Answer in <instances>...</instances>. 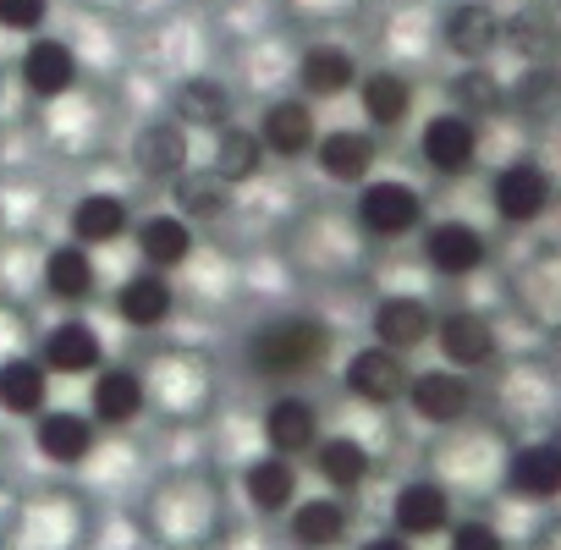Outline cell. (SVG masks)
<instances>
[{
    "label": "cell",
    "instance_id": "1",
    "mask_svg": "<svg viewBox=\"0 0 561 550\" xmlns=\"http://www.w3.org/2000/svg\"><path fill=\"white\" fill-rule=\"evenodd\" d=\"M325 353H331V325L314 314H275L248 336V364L259 375H275V380L320 369Z\"/></svg>",
    "mask_w": 561,
    "mask_h": 550
},
{
    "label": "cell",
    "instance_id": "2",
    "mask_svg": "<svg viewBox=\"0 0 561 550\" xmlns=\"http://www.w3.org/2000/svg\"><path fill=\"white\" fill-rule=\"evenodd\" d=\"M490 198H495V215H501V220L534 226V220L550 209V171H545L539 160H512V165L495 171Z\"/></svg>",
    "mask_w": 561,
    "mask_h": 550
},
{
    "label": "cell",
    "instance_id": "3",
    "mask_svg": "<svg viewBox=\"0 0 561 550\" xmlns=\"http://www.w3.org/2000/svg\"><path fill=\"white\" fill-rule=\"evenodd\" d=\"M358 220L369 237H413L424 226V198L408 182H364Z\"/></svg>",
    "mask_w": 561,
    "mask_h": 550
},
{
    "label": "cell",
    "instance_id": "4",
    "mask_svg": "<svg viewBox=\"0 0 561 550\" xmlns=\"http://www.w3.org/2000/svg\"><path fill=\"white\" fill-rule=\"evenodd\" d=\"M34 446L45 462H61V468H78L94 457L100 446V424L89 413H72V408H45L34 419Z\"/></svg>",
    "mask_w": 561,
    "mask_h": 550
},
{
    "label": "cell",
    "instance_id": "5",
    "mask_svg": "<svg viewBox=\"0 0 561 550\" xmlns=\"http://www.w3.org/2000/svg\"><path fill=\"white\" fill-rule=\"evenodd\" d=\"M501 28H506V18L490 7V0H462V7H451L446 12V50L457 56V61H468V67H484L490 61V50L501 45Z\"/></svg>",
    "mask_w": 561,
    "mask_h": 550
},
{
    "label": "cell",
    "instance_id": "6",
    "mask_svg": "<svg viewBox=\"0 0 561 550\" xmlns=\"http://www.w3.org/2000/svg\"><path fill=\"white\" fill-rule=\"evenodd\" d=\"M402 397H408V408H413L424 424H457V419H468V408H473V386H468L462 369H424V375L408 380Z\"/></svg>",
    "mask_w": 561,
    "mask_h": 550
},
{
    "label": "cell",
    "instance_id": "7",
    "mask_svg": "<svg viewBox=\"0 0 561 550\" xmlns=\"http://www.w3.org/2000/svg\"><path fill=\"white\" fill-rule=\"evenodd\" d=\"M419 149H424V165L440 171V176H462L473 160H479V127L457 111L446 116H430L424 133H419Z\"/></svg>",
    "mask_w": 561,
    "mask_h": 550
},
{
    "label": "cell",
    "instance_id": "8",
    "mask_svg": "<svg viewBox=\"0 0 561 550\" xmlns=\"http://www.w3.org/2000/svg\"><path fill=\"white\" fill-rule=\"evenodd\" d=\"M446 528H451V495H446V484L413 479V484L397 490V501H391V534L430 539V534H446Z\"/></svg>",
    "mask_w": 561,
    "mask_h": 550
},
{
    "label": "cell",
    "instance_id": "9",
    "mask_svg": "<svg viewBox=\"0 0 561 550\" xmlns=\"http://www.w3.org/2000/svg\"><path fill=\"white\" fill-rule=\"evenodd\" d=\"M435 342H440V358H446V369H484L490 358H495V325L484 320V314H473V309H451V314H440V325H435Z\"/></svg>",
    "mask_w": 561,
    "mask_h": 550
},
{
    "label": "cell",
    "instance_id": "10",
    "mask_svg": "<svg viewBox=\"0 0 561 550\" xmlns=\"http://www.w3.org/2000/svg\"><path fill=\"white\" fill-rule=\"evenodd\" d=\"M347 391L358 397V402H369V408H386V402H397L402 391H408V358L402 353H391V347H364V353H353V364H347Z\"/></svg>",
    "mask_w": 561,
    "mask_h": 550
},
{
    "label": "cell",
    "instance_id": "11",
    "mask_svg": "<svg viewBox=\"0 0 561 550\" xmlns=\"http://www.w3.org/2000/svg\"><path fill=\"white\" fill-rule=\"evenodd\" d=\"M259 144L264 154H280V160H304L314 144H320V122H314V105L309 100H275L259 122Z\"/></svg>",
    "mask_w": 561,
    "mask_h": 550
},
{
    "label": "cell",
    "instance_id": "12",
    "mask_svg": "<svg viewBox=\"0 0 561 550\" xmlns=\"http://www.w3.org/2000/svg\"><path fill=\"white\" fill-rule=\"evenodd\" d=\"M435 336V314L424 298L413 293H391L375 303V347H391V353H413Z\"/></svg>",
    "mask_w": 561,
    "mask_h": 550
},
{
    "label": "cell",
    "instance_id": "13",
    "mask_svg": "<svg viewBox=\"0 0 561 550\" xmlns=\"http://www.w3.org/2000/svg\"><path fill=\"white\" fill-rule=\"evenodd\" d=\"M39 364H45L50 375H67V380H78V375H100V364H105V342H100V331H94L89 320H61V325L45 336Z\"/></svg>",
    "mask_w": 561,
    "mask_h": 550
},
{
    "label": "cell",
    "instance_id": "14",
    "mask_svg": "<svg viewBox=\"0 0 561 550\" xmlns=\"http://www.w3.org/2000/svg\"><path fill=\"white\" fill-rule=\"evenodd\" d=\"M176 309V293L160 270H133L127 282L116 287V320L133 331H160Z\"/></svg>",
    "mask_w": 561,
    "mask_h": 550
},
{
    "label": "cell",
    "instance_id": "15",
    "mask_svg": "<svg viewBox=\"0 0 561 550\" xmlns=\"http://www.w3.org/2000/svg\"><path fill=\"white\" fill-rule=\"evenodd\" d=\"M242 490H248V506L264 512V517L293 512L298 506V468H293V457H275V451L253 457L242 468Z\"/></svg>",
    "mask_w": 561,
    "mask_h": 550
},
{
    "label": "cell",
    "instance_id": "16",
    "mask_svg": "<svg viewBox=\"0 0 561 550\" xmlns=\"http://www.w3.org/2000/svg\"><path fill=\"white\" fill-rule=\"evenodd\" d=\"M506 484L517 501H556L561 495V435L523 446L506 468Z\"/></svg>",
    "mask_w": 561,
    "mask_h": 550
},
{
    "label": "cell",
    "instance_id": "17",
    "mask_svg": "<svg viewBox=\"0 0 561 550\" xmlns=\"http://www.w3.org/2000/svg\"><path fill=\"white\" fill-rule=\"evenodd\" d=\"M424 259L440 275H473L484 264V231L468 220H440L424 231Z\"/></svg>",
    "mask_w": 561,
    "mask_h": 550
},
{
    "label": "cell",
    "instance_id": "18",
    "mask_svg": "<svg viewBox=\"0 0 561 550\" xmlns=\"http://www.w3.org/2000/svg\"><path fill=\"white\" fill-rule=\"evenodd\" d=\"M149 391H144V375L133 369H100L94 375V391H89V419L105 424V429H122L144 413Z\"/></svg>",
    "mask_w": 561,
    "mask_h": 550
},
{
    "label": "cell",
    "instance_id": "19",
    "mask_svg": "<svg viewBox=\"0 0 561 550\" xmlns=\"http://www.w3.org/2000/svg\"><path fill=\"white\" fill-rule=\"evenodd\" d=\"M264 440L275 457H304L309 446H320V413L304 397H280L264 413Z\"/></svg>",
    "mask_w": 561,
    "mask_h": 550
},
{
    "label": "cell",
    "instance_id": "20",
    "mask_svg": "<svg viewBox=\"0 0 561 550\" xmlns=\"http://www.w3.org/2000/svg\"><path fill=\"white\" fill-rule=\"evenodd\" d=\"M72 83H78V56H72V45H61V39H34V45L23 50V89H28L34 100H61Z\"/></svg>",
    "mask_w": 561,
    "mask_h": 550
},
{
    "label": "cell",
    "instance_id": "21",
    "mask_svg": "<svg viewBox=\"0 0 561 550\" xmlns=\"http://www.w3.org/2000/svg\"><path fill=\"white\" fill-rule=\"evenodd\" d=\"M314 160H320V171H325L331 182H342V187L369 182V171H375V138H369L364 127H336V133H325V138L314 144Z\"/></svg>",
    "mask_w": 561,
    "mask_h": 550
},
{
    "label": "cell",
    "instance_id": "22",
    "mask_svg": "<svg viewBox=\"0 0 561 550\" xmlns=\"http://www.w3.org/2000/svg\"><path fill=\"white\" fill-rule=\"evenodd\" d=\"M287 534H293L298 550H336L347 539V506H342V495H309V501H298Z\"/></svg>",
    "mask_w": 561,
    "mask_h": 550
},
{
    "label": "cell",
    "instance_id": "23",
    "mask_svg": "<svg viewBox=\"0 0 561 550\" xmlns=\"http://www.w3.org/2000/svg\"><path fill=\"white\" fill-rule=\"evenodd\" d=\"M353 83H358V61H353L342 45H314V50H304V61H298V89H304L309 100H342Z\"/></svg>",
    "mask_w": 561,
    "mask_h": 550
},
{
    "label": "cell",
    "instance_id": "24",
    "mask_svg": "<svg viewBox=\"0 0 561 550\" xmlns=\"http://www.w3.org/2000/svg\"><path fill=\"white\" fill-rule=\"evenodd\" d=\"M127 226H133V220H127V204H122L116 193H83V198L72 204V215H67V231H72L78 248H105V242H116Z\"/></svg>",
    "mask_w": 561,
    "mask_h": 550
},
{
    "label": "cell",
    "instance_id": "25",
    "mask_svg": "<svg viewBox=\"0 0 561 550\" xmlns=\"http://www.w3.org/2000/svg\"><path fill=\"white\" fill-rule=\"evenodd\" d=\"M138 253H144V264L160 270V275L176 270V264H187V253H193V220H182L176 209L138 220Z\"/></svg>",
    "mask_w": 561,
    "mask_h": 550
},
{
    "label": "cell",
    "instance_id": "26",
    "mask_svg": "<svg viewBox=\"0 0 561 550\" xmlns=\"http://www.w3.org/2000/svg\"><path fill=\"white\" fill-rule=\"evenodd\" d=\"M50 402V369L39 358H7L0 364V408L12 419H39Z\"/></svg>",
    "mask_w": 561,
    "mask_h": 550
},
{
    "label": "cell",
    "instance_id": "27",
    "mask_svg": "<svg viewBox=\"0 0 561 550\" xmlns=\"http://www.w3.org/2000/svg\"><path fill=\"white\" fill-rule=\"evenodd\" d=\"M94 259H89V248H78V242H61L50 259H45V293L56 298V303H67V309H78V303H89L94 298Z\"/></svg>",
    "mask_w": 561,
    "mask_h": 550
},
{
    "label": "cell",
    "instance_id": "28",
    "mask_svg": "<svg viewBox=\"0 0 561 550\" xmlns=\"http://www.w3.org/2000/svg\"><path fill=\"white\" fill-rule=\"evenodd\" d=\"M264 165V144H259V133L253 127H220L215 133V154H209V171L226 182V187H237V182H248L253 171Z\"/></svg>",
    "mask_w": 561,
    "mask_h": 550
},
{
    "label": "cell",
    "instance_id": "29",
    "mask_svg": "<svg viewBox=\"0 0 561 550\" xmlns=\"http://www.w3.org/2000/svg\"><path fill=\"white\" fill-rule=\"evenodd\" d=\"M314 468H320V479H325L336 495H347V490H358V484L369 479V451H364V440H353V435H331V440L314 446Z\"/></svg>",
    "mask_w": 561,
    "mask_h": 550
},
{
    "label": "cell",
    "instance_id": "30",
    "mask_svg": "<svg viewBox=\"0 0 561 550\" xmlns=\"http://www.w3.org/2000/svg\"><path fill=\"white\" fill-rule=\"evenodd\" d=\"M358 100L375 127H397L413 111V83L402 72H369V78H358Z\"/></svg>",
    "mask_w": 561,
    "mask_h": 550
},
{
    "label": "cell",
    "instance_id": "31",
    "mask_svg": "<svg viewBox=\"0 0 561 550\" xmlns=\"http://www.w3.org/2000/svg\"><path fill=\"white\" fill-rule=\"evenodd\" d=\"M138 165H144L149 176L176 182V176L187 171V127H182V122H154V127H144V138H138Z\"/></svg>",
    "mask_w": 561,
    "mask_h": 550
},
{
    "label": "cell",
    "instance_id": "32",
    "mask_svg": "<svg viewBox=\"0 0 561 550\" xmlns=\"http://www.w3.org/2000/svg\"><path fill=\"white\" fill-rule=\"evenodd\" d=\"M226 116H231L226 83H215V78H187V83L176 89V122H182V127H209V133H220Z\"/></svg>",
    "mask_w": 561,
    "mask_h": 550
},
{
    "label": "cell",
    "instance_id": "33",
    "mask_svg": "<svg viewBox=\"0 0 561 550\" xmlns=\"http://www.w3.org/2000/svg\"><path fill=\"white\" fill-rule=\"evenodd\" d=\"M171 187H176V215L182 220H215L231 204V187L215 171H182Z\"/></svg>",
    "mask_w": 561,
    "mask_h": 550
},
{
    "label": "cell",
    "instance_id": "34",
    "mask_svg": "<svg viewBox=\"0 0 561 550\" xmlns=\"http://www.w3.org/2000/svg\"><path fill=\"white\" fill-rule=\"evenodd\" d=\"M451 100H457V116L479 122V116H495L506 105V89H501V78L490 67H462L451 78Z\"/></svg>",
    "mask_w": 561,
    "mask_h": 550
},
{
    "label": "cell",
    "instance_id": "35",
    "mask_svg": "<svg viewBox=\"0 0 561 550\" xmlns=\"http://www.w3.org/2000/svg\"><path fill=\"white\" fill-rule=\"evenodd\" d=\"M501 45H512V50H517V56H528V61H545V56L556 50L550 18H545V12H517V18H506Z\"/></svg>",
    "mask_w": 561,
    "mask_h": 550
},
{
    "label": "cell",
    "instance_id": "36",
    "mask_svg": "<svg viewBox=\"0 0 561 550\" xmlns=\"http://www.w3.org/2000/svg\"><path fill=\"white\" fill-rule=\"evenodd\" d=\"M556 100H561V78H556L550 67H528V72L517 78V89H512V105H517V111H528V116L550 111Z\"/></svg>",
    "mask_w": 561,
    "mask_h": 550
},
{
    "label": "cell",
    "instance_id": "37",
    "mask_svg": "<svg viewBox=\"0 0 561 550\" xmlns=\"http://www.w3.org/2000/svg\"><path fill=\"white\" fill-rule=\"evenodd\" d=\"M50 18V0H0V28L12 34H39Z\"/></svg>",
    "mask_w": 561,
    "mask_h": 550
},
{
    "label": "cell",
    "instance_id": "38",
    "mask_svg": "<svg viewBox=\"0 0 561 550\" xmlns=\"http://www.w3.org/2000/svg\"><path fill=\"white\" fill-rule=\"evenodd\" d=\"M451 550H506V539L490 523H457L451 528Z\"/></svg>",
    "mask_w": 561,
    "mask_h": 550
},
{
    "label": "cell",
    "instance_id": "39",
    "mask_svg": "<svg viewBox=\"0 0 561 550\" xmlns=\"http://www.w3.org/2000/svg\"><path fill=\"white\" fill-rule=\"evenodd\" d=\"M364 550H413V539H402V534H380V539H369Z\"/></svg>",
    "mask_w": 561,
    "mask_h": 550
},
{
    "label": "cell",
    "instance_id": "40",
    "mask_svg": "<svg viewBox=\"0 0 561 550\" xmlns=\"http://www.w3.org/2000/svg\"><path fill=\"white\" fill-rule=\"evenodd\" d=\"M0 550H7V539H0Z\"/></svg>",
    "mask_w": 561,
    "mask_h": 550
}]
</instances>
